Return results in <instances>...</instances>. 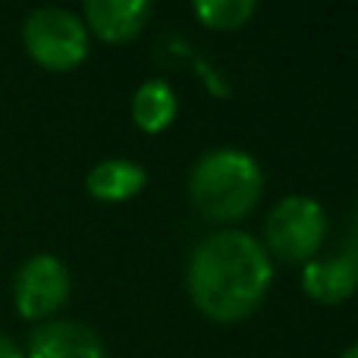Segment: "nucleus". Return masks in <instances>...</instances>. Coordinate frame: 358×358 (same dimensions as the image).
I'll return each mask as SVG.
<instances>
[{
    "label": "nucleus",
    "instance_id": "nucleus-1",
    "mask_svg": "<svg viewBox=\"0 0 358 358\" xmlns=\"http://www.w3.org/2000/svg\"><path fill=\"white\" fill-rule=\"evenodd\" d=\"M273 267L264 245L242 229L204 236L189 261L192 302L214 321H239L264 302Z\"/></svg>",
    "mask_w": 358,
    "mask_h": 358
},
{
    "label": "nucleus",
    "instance_id": "nucleus-2",
    "mask_svg": "<svg viewBox=\"0 0 358 358\" xmlns=\"http://www.w3.org/2000/svg\"><path fill=\"white\" fill-rule=\"evenodd\" d=\"M264 176L252 155L239 148L208 151L189 176L192 204L208 220H239L258 204Z\"/></svg>",
    "mask_w": 358,
    "mask_h": 358
},
{
    "label": "nucleus",
    "instance_id": "nucleus-3",
    "mask_svg": "<svg viewBox=\"0 0 358 358\" xmlns=\"http://www.w3.org/2000/svg\"><path fill=\"white\" fill-rule=\"evenodd\" d=\"M25 50L35 63L54 73L76 69L88 54V29L76 13L60 6H41L31 10L22 22Z\"/></svg>",
    "mask_w": 358,
    "mask_h": 358
},
{
    "label": "nucleus",
    "instance_id": "nucleus-4",
    "mask_svg": "<svg viewBox=\"0 0 358 358\" xmlns=\"http://www.w3.org/2000/svg\"><path fill=\"white\" fill-rule=\"evenodd\" d=\"M267 248L283 261H311L327 236V214L308 195H286L271 208L264 223Z\"/></svg>",
    "mask_w": 358,
    "mask_h": 358
},
{
    "label": "nucleus",
    "instance_id": "nucleus-5",
    "mask_svg": "<svg viewBox=\"0 0 358 358\" xmlns=\"http://www.w3.org/2000/svg\"><path fill=\"white\" fill-rule=\"evenodd\" d=\"M69 296V271L54 255H35L29 258L16 273L13 283V299L22 317L41 321L54 315Z\"/></svg>",
    "mask_w": 358,
    "mask_h": 358
},
{
    "label": "nucleus",
    "instance_id": "nucleus-6",
    "mask_svg": "<svg viewBox=\"0 0 358 358\" xmlns=\"http://www.w3.org/2000/svg\"><path fill=\"white\" fill-rule=\"evenodd\" d=\"M25 358H107L104 343L92 327L76 321H50L29 336Z\"/></svg>",
    "mask_w": 358,
    "mask_h": 358
},
{
    "label": "nucleus",
    "instance_id": "nucleus-7",
    "mask_svg": "<svg viewBox=\"0 0 358 358\" xmlns=\"http://www.w3.org/2000/svg\"><path fill=\"white\" fill-rule=\"evenodd\" d=\"M302 286L315 302L336 305L346 302L358 289V252L355 248H343L327 258H315L305 264Z\"/></svg>",
    "mask_w": 358,
    "mask_h": 358
},
{
    "label": "nucleus",
    "instance_id": "nucleus-8",
    "mask_svg": "<svg viewBox=\"0 0 358 358\" xmlns=\"http://www.w3.org/2000/svg\"><path fill=\"white\" fill-rule=\"evenodd\" d=\"M151 13L148 0H88L85 19L104 41H126L145 25Z\"/></svg>",
    "mask_w": 358,
    "mask_h": 358
},
{
    "label": "nucleus",
    "instance_id": "nucleus-9",
    "mask_svg": "<svg viewBox=\"0 0 358 358\" xmlns=\"http://www.w3.org/2000/svg\"><path fill=\"white\" fill-rule=\"evenodd\" d=\"M145 185V167L136 161H101L98 167L88 173V192L101 201H123V198L136 195Z\"/></svg>",
    "mask_w": 358,
    "mask_h": 358
},
{
    "label": "nucleus",
    "instance_id": "nucleus-10",
    "mask_svg": "<svg viewBox=\"0 0 358 358\" xmlns=\"http://www.w3.org/2000/svg\"><path fill=\"white\" fill-rule=\"evenodd\" d=\"M176 117V94L167 82L151 79L132 98V120L145 132H161L173 123Z\"/></svg>",
    "mask_w": 358,
    "mask_h": 358
},
{
    "label": "nucleus",
    "instance_id": "nucleus-11",
    "mask_svg": "<svg viewBox=\"0 0 358 358\" xmlns=\"http://www.w3.org/2000/svg\"><path fill=\"white\" fill-rule=\"evenodd\" d=\"M195 13L210 29H239L252 19L255 0H198Z\"/></svg>",
    "mask_w": 358,
    "mask_h": 358
},
{
    "label": "nucleus",
    "instance_id": "nucleus-12",
    "mask_svg": "<svg viewBox=\"0 0 358 358\" xmlns=\"http://www.w3.org/2000/svg\"><path fill=\"white\" fill-rule=\"evenodd\" d=\"M0 358H25V352L10 340V336L0 334Z\"/></svg>",
    "mask_w": 358,
    "mask_h": 358
},
{
    "label": "nucleus",
    "instance_id": "nucleus-13",
    "mask_svg": "<svg viewBox=\"0 0 358 358\" xmlns=\"http://www.w3.org/2000/svg\"><path fill=\"white\" fill-rule=\"evenodd\" d=\"M343 358H358V343H355V346H349L346 352H343Z\"/></svg>",
    "mask_w": 358,
    "mask_h": 358
}]
</instances>
